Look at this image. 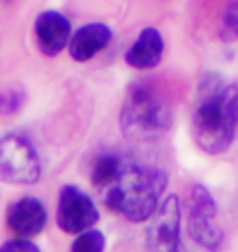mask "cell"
Segmentation results:
<instances>
[{"label": "cell", "mask_w": 238, "mask_h": 252, "mask_svg": "<svg viewBox=\"0 0 238 252\" xmlns=\"http://www.w3.org/2000/svg\"><path fill=\"white\" fill-rule=\"evenodd\" d=\"M0 2H2V3H12L13 0H0Z\"/></svg>", "instance_id": "obj_17"}, {"label": "cell", "mask_w": 238, "mask_h": 252, "mask_svg": "<svg viewBox=\"0 0 238 252\" xmlns=\"http://www.w3.org/2000/svg\"><path fill=\"white\" fill-rule=\"evenodd\" d=\"M111 39H113V32L106 23H87L80 27L72 38H69V54L74 61L87 63L105 48H108Z\"/></svg>", "instance_id": "obj_10"}, {"label": "cell", "mask_w": 238, "mask_h": 252, "mask_svg": "<svg viewBox=\"0 0 238 252\" xmlns=\"http://www.w3.org/2000/svg\"><path fill=\"white\" fill-rule=\"evenodd\" d=\"M173 125V110L154 84L137 80L126 90L119 126L128 138L155 139Z\"/></svg>", "instance_id": "obj_3"}, {"label": "cell", "mask_w": 238, "mask_h": 252, "mask_svg": "<svg viewBox=\"0 0 238 252\" xmlns=\"http://www.w3.org/2000/svg\"><path fill=\"white\" fill-rule=\"evenodd\" d=\"M238 89L219 74L202 75L196 90L191 133L197 148L209 156L224 154L234 144L238 123Z\"/></svg>", "instance_id": "obj_1"}, {"label": "cell", "mask_w": 238, "mask_h": 252, "mask_svg": "<svg viewBox=\"0 0 238 252\" xmlns=\"http://www.w3.org/2000/svg\"><path fill=\"white\" fill-rule=\"evenodd\" d=\"M55 221L65 234H79L98 223L100 211L83 190L67 184L59 191Z\"/></svg>", "instance_id": "obj_6"}, {"label": "cell", "mask_w": 238, "mask_h": 252, "mask_svg": "<svg viewBox=\"0 0 238 252\" xmlns=\"http://www.w3.org/2000/svg\"><path fill=\"white\" fill-rule=\"evenodd\" d=\"M70 22L57 10H44L34 22L36 41L44 56L54 58L67 46L70 38Z\"/></svg>", "instance_id": "obj_9"}, {"label": "cell", "mask_w": 238, "mask_h": 252, "mask_svg": "<svg viewBox=\"0 0 238 252\" xmlns=\"http://www.w3.org/2000/svg\"><path fill=\"white\" fill-rule=\"evenodd\" d=\"M43 164L33 141L22 133L0 138V182L33 185L39 182Z\"/></svg>", "instance_id": "obj_4"}, {"label": "cell", "mask_w": 238, "mask_h": 252, "mask_svg": "<svg viewBox=\"0 0 238 252\" xmlns=\"http://www.w3.org/2000/svg\"><path fill=\"white\" fill-rule=\"evenodd\" d=\"M163 51H165V41L161 33L154 27H145L139 33L137 39L126 51L124 61L131 67L139 70L154 69L161 63Z\"/></svg>", "instance_id": "obj_11"}, {"label": "cell", "mask_w": 238, "mask_h": 252, "mask_svg": "<svg viewBox=\"0 0 238 252\" xmlns=\"http://www.w3.org/2000/svg\"><path fill=\"white\" fill-rule=\"evenodd\" d=\"M106 246L105 234L100 229H85L75 238V241L70 246V251L74 252H101Z\"/></svg>", "instance_id": "obj_13"}, {"label": "cell", "mask_w": 238, "mask_h": 252, "mask_svg": "<svg viewBox=\"0 0 238 252\" xmlns=\"http://www.w3.org/2000/svg\"><path fill=\"white\" fill-rule=\"evenodd\" d=\"M25 103V95L18 90H10V92L0 94V117L17 113Z\"/></svg>", "instance_id": "obj_15"}, {"label": "cell", "mask_w": 238, "mask_h": 252, "mask_svg": "<svg viewBox=\"0 0 238 252\" xmlns=\"http://www.w3.org/2000/svg\"><path fill=\"white\" fill-rule=\"evenodd\" d=\"M128 164L129 162L123 156L114 153H105L98 156L93 162L92 174H90V180H92L93 187L100 190L108 189L109 185H113L121 177Z\"/></svg>", "instance_id": "obj_12"}, {"label": "cell", "mask_w": 238, "mask_h": 252, "mask_svg": "<svg viewBox=\"0 0 238 252\" xmlns=\"http://www.w3.org/2000/svg\"><path fill=\"white\" fill-rule=\"evenodd\" d=\"M188 233L197 246L215 251L224 241V229L219 221V210L211 191L202 184H194L186 203Z\"/></svg>", "instance_id": "obj_5"}, {"label": "cell", "mask_w": 238, "mask_h": 252, "mask_svg": "<svg viewBox=\"0 0 238 252\" xmlns=\"http://www.w3.org/2000/svg\"><path fill=\"white\" fill-rule=\"evenodd\" d=\"M181 231V206L178 195H170L159 203L150 215V224L147 226L145 246L150 251H180Z\"/></svg>", "instance_id": "obj_7"}, {"label": "cell", "mask_w": 238, "mask_h": 252, "mask_svg": "<svg viewBox=\"0 0 238 252\" xmlns=\"http://www.w3.org/2000/svg\"><path fill=\"white\" fill-rule=\"evenodd\" d=\"M220 38L225 43H235L238 38V5L237 0L232 2L225 7L224 17H222V25H220Z\"/></svg>", "instance_id": "obj_14"}, {"label": "cell", "mask_w": 238, "mask_h": 252, "mask_svg": "<svg viewBox=\"0 0 238 252\" xmlns=\"http://www.w3.org/2000/svg\"><path fill=\"white\" fill-rule=\"evenodd\" d=\"M166 185L168 175L165 170L154 165L128 164L121 177L105 189L103 203L131 223H142L159 206Z\"/></svg>", "instance_id": "obj_2"}, {"label": "cell", "mask_w": 238, "mask_h": 252, "mask_svg": "<svg viewBox=\"0 0 238 252\" xmlns=\"http://www.w3.org/2000/svg\"><path fill=\"white\" fill-rule=\"evenodd\" d=\"M38 252L39 246L34 244L29 238H17V239H10L7 243H3L0 246V252Z\"/></svg>", "instance_id": "obj_16"}, {"label": "cell", "mask_w": 238, "mask_h": 252, "mask_svg": "<svg viewBox=\"0 0 238 252\" xmlns=\"http://www.w3.org/2000/svg\"><path fill=\"white\" fill-rule=\"evenodd\" d=\"M7 224L20 238L41 234L48 224V210L36 196H22L7 208Z\"/></svg>", "instance_id": "obj_8"}]
</instances>
